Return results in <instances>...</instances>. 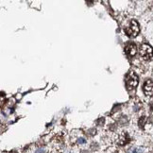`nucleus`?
I'll list each match as a JSON object with an SVG mask.
<instances>
[{"label":"nucleus","mask_w":153,"mask_h":153,"mask_svg":"<svg viewBox=\"0 0 153 153\" xmlns=\"http://www.w3.org/2000/svg\"><path fill=\"white\" fill-rule=\"evenodd\" d=\"M139 31H140V28H139V24L137 23V21L132 20L130 21V24L128 28H126L125 32L127 33L128 36L129 37H135L138 35Z\"/></svg>","instance_id":"nucleus-3"},{"label":"nucleus","mask_w":153,"mask_h":153,"mask_svg":"<svg viewBox=\"0 0 153 153\" xmlns=\"http://www.w3.org/2000/svg\"><path fill=\"white\" fill-rule=\"evenodd\" d=\"M152 75H153V71H152Z\"/></svg>","instance_id":"nucleus-10"},{"label":"nucleus","mask_w":153,"mask_h":153,"mask_svg":"<svg viewBox=\"0 0 153 153\" xmlns=\"http://www.w3.org/2000/svg\"><path fill=\"white\" fill-rule=\"evenodd\" d=\"M129 153H144V151L140 147H132L129 148Z\"/></svg>","instance_id":"nucleus-8"},{"label":"nucleus","mask_w":153,"mask_h":153,"mask_svg":"<svg viewBox=\"0 0 153 153\" xmlns=\"http://www.w3.org/2000/svg\"><path fill=\"white\" fill-rule=\"evenodd\" d=\"M140 56L143 60L150 61L153 59V48L147 44H143L140 47Z\"/></svg>","instance_id":"nucleus-1"},{"label":"nucleus","mask_w":153,"mask_h":153,"mask_svg":"<svg viewBox=\"0 0 153 153\" xmlns=\"http://www.w3.org/2000/svg\"><path fill=\"white\" fill-rule=\"evenodd\" d=\"M129 141H130V138H129V134L126 133V132H122V133H120L119 135H118L117 145H119V146H125L126 144H128Z\"/></svg>","instance_id":"nucleus-6"},{"label":"nucleus","mask_w":153,"mask_h":153,"mask_svg":"<svg viewBox=\"0 0 153 153\" xmlns=\"http://www.w3.org/2000/svg\"><path fill=\"white\" fill-rule=\"evenodd\" d=\"M143 91L145 96L147 97H152L153 96V82L150 79L146 80V82L144 83L143 86Z\"/></svg>","instance_id":"nucleus-4"},{"label":"nucleus","mask_w":153,"mask_h":153,"mask_svg":"<svg viewBox=\"0 0 153 153\" xmlns=\"http://www.w3.org/2000/svg\"><path fill=\"white\" fill-rule=\"evenodd\" d=\"M125 52L129 57H133L137 52V46L134 43H129L125 47Z\"/></svg>","instance_id":"nucleus-5"},{"label":"nucleus","mask_w":153,"mask_h":153,"mask_svg":"<svg viewBox=\"0 0 153 153\" xmlns=\"http://www.w3.org/2000/svg\"><path fill=\"white\" fill-rule=\"evenodd\" d=\"M147 118L146 117V116H142V117L139 118L138 120V126L140 129H144L145 128V126L147 125Z\"/></svg>","instance_id":"nucleus-7"},{"label":"nucleus","mask_w":153,"mask_h":153,"mask_svg":"<svg viewBox=\"0 0 153 153\" xmlns=\"http://www.w3.org/2000/svg\"><path fill=\"white\" fill-rule=\"evenodd\" d=\"M35 153H44V151L42 150V149H38L37 151H36Z\"/></svg>","instance_id":"nucleus-9"},{"label":"nucleus","mask_w":153,"mask_h":153,"mask_svg":"<svg viewBox=\"0 0 153 153\" xmlns=\"http://www.w3.org/2000/svg\"><path fill=\"white\" fill-rule=\"evenodd\" d=\"M138 84V76L134 72H129L126 76V86L128 90L134 89Z\"/></svg>","instance_id":"nucleus-2"}]
</instances>
